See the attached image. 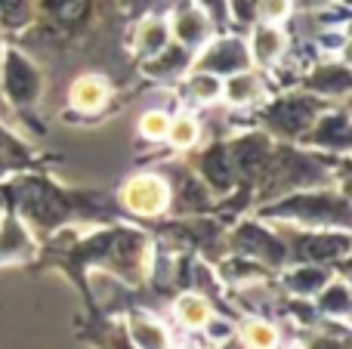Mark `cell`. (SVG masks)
Instances as JSON below:
<instances>
[{
    "label": "cell",
    "mask_w": 352,
    "mask_h": 349,
    "mask_svg": "<svg viewBox=\"0 0 352 349\" xmlns=\"http://www.w3.org/2000/svg\"><path fill=\"white\" fill-rule=\"evenodd\" d=\"M3 96L16 109H25V105H31L37 99V71L16 49H6L3 59Z\"/></svg>",
    "instance_id": "cell-1"
},
{
    "label": "cell",
    "mask_w": 352,
    "mask_h": 349,
    "mask_svg": "<svg viewBox=\"0 0 352 349\" xmlns=\"http://www.w3.org/2000/svg\"><path fill=\"white\" fill-rule=\"evenodd\" d=\"M127 207L140 214H158L167 204V185L155 177H140L127 185Z\"/></svg>",
    "instance_id": "cell-2"
},
{
    "label": "cell",
    "mask_w": 352,
    "mask_h": 349,
    "mask_svg": "<svg viewBox=\"0 0 352 349\" xmlns=\"http://www.w3.org/2000/svg\"><path fill=\"white\" fill-rule=\"evenodd\" d=\"M25 257H28V232L16 223V216L6 214V220L0 223V266Z\"/></svg>",
    "instance_id": "cell-3"
},
{
    "label": "cell",
    "mask_w": 352,
    "mask_h": 349,
    "mask_svg": "<svg viewBox=\"0 0 352 349\" xmlns=\"http://www.w3.org/2000/svg\"><path fill=\"white\" fill-rule=\"evenodd\" d=\"M105 96H109V90H105V84L96 78H80L78 84L72 87V102L78 105L80 111H96L99 105L105 102Z\"/></svg>",
    "instance_id": "cell-4"
},
{
    "label": "cell",
    "mask_w": 352,
    "mask_h": 349,
    "mask_svg": "<svg viewBox=\"0 0 352 349\" xmlns=\"http://www.w3.org/2000/svg\"><path fill=\"white\" fill-rule=\"evenodd\" d=\"M28 19V0H0V25L19 28Z\"/></svg>",
    "instance_id": "cell-5"
},
{
    "label": "cell",
    "mask_w": 352,
    "mask_h": 349,
    "mask_svg": "<svg viewBox=\"0 0 352 349\" xmlns=\"http://www.w3.org/2000/svg\"><path fill=\"white\" fill-rule=\"evenodd\" d=\"M179 319L188 322V325H201L207 319V306L198 300V297H182L179 300Z\"/></svg>",
    "instance_id": "cell-6"
},
{
    "label": "cell",
    "mask_w": 352,
    "mask_h": 349,
    "mask_svg": "<svg viewBox=\"0 0 352 349\" xmlns=\"http://www.w3.org/2000/svg\"><path fill=\"white\" fill-rule=\"evenodd\" d=\"M195 121H186V117H179V121H173V127H170V139L176 142V146H188V142L195 139Z\"/></svg>",
    "instance_id": "cell-7"
},
{
    "label": "cell",
    "mask_w": 352,
    "mask_h": 349,
    "mask_svg": "<svg viewBox=\"0 0 352 349\" xmlns=\"http://www.w3.org/2000/svg\"><path fill=\"white\" fill-rule=\"evenodd\" d=\"M140 130L146 136H152V139H158V136L167 130V117L164 115H146L142 117V124H140Z\"/></svg>",
    "instance_id": "cell-8"
},
{
    "label": "cell",
    "mask_w": 352,
    "mask_h": 349,
    "mask_svg": "<svg viewBox=\"0 0 352 349\" xmlns=\"http://www.w3.org/2000/svg\"><path fill=\"white\" fill-rule=\"evenodd\" d=\"M244 334H248V340H250V344H260V346H269V344H275V334L269 331L266 325H250V328H248V331H244Z\"/></svg>",
    "instance_id": "cell-9"
},
{
    "label": "cell",
    "mask_w": 352,
    "mask_h": 349,
    "mask_svg": "<svg viewBox=\"0 0 352 349\" xmlns=\"http://www.w3.org/2000/svg\"><path fill=\"white\" fill-rule=\"evenodd\" d=\"M285 10H287V0H263V12L269 19H278Z\"/></svg>",
    "instance_id": "cell-10"
}]
</instances>
